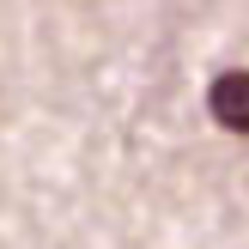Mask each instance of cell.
Segmentation results:
<instances>
[{
	"instance_id": "cell-1",
	"label": "cell",
	"mask_w": 249,
	"mask_h": 249,
	"mask_svg": "<svg viewBox=\"0 0 249 249\" xmlns=\"http://www.w3.org/2000/svg\"><path fill=\"white\" fill-rule=\"evenodd\" d=\"M207 116L231 134H249V67H231L207 85Z\"/></svg>"
}]
</instances>
